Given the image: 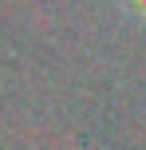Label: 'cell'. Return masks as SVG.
<instances>
[{
  "mask_svg": "<svg viewBox=\"0 0 146 150\" xmlns=\"http://www.w3.org/2000/svg\"><path fill=\"white\" fill-rule=\"evenodd\" d=\"M118 8H123V16H130L134 24L146 28V0H118Z\"/></svg>",
  "mask_w": 146,
  "mask_h": 150,
  "instance_id": "6da1fadb",
  "label": "cell"
}]
</instances>
